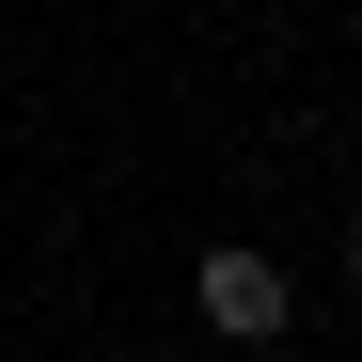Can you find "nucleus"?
<instances>
[{
    "instance_id": "f257e3e1",
    "label": "nucleus",
    "mask_w": 362,
    "mask_h": 362,
    "mask_svg": "<svg viewBox=\"0 0 362 362\" xmlns=\"http://www.w3.org/2000/svg\"><path fill=\"white\" fill-rule=\"evenodd\" d=\"M189 299H205V331H221V346H268V331L299 315V284H284V252H252V236H205V268H189Z\"/></svg>"
}]
</instances>
